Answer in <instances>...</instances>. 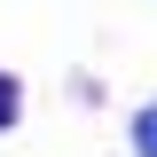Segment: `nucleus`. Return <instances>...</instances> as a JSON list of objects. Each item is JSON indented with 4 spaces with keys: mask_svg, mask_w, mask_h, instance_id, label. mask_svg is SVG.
Masks as SVG:
<instances>
[{
    "mask_svg": "<svg viewBox=\"0 0 157 157\" xmlns=\"http://www.w3.org/2000/svg\"><path fill=\"white\" fill-rule=\"evenodd\" d=\"M134 149H141V157H157V110H141V118H134Z\"/></svg>",
    "mask_w": 157,
    "mask_h": 157,
    "instance_id": "obj_1",
    "label": "nucleus"
},
{
    "mask_svg": "<svg viewBox=\"0 0 157 157\" xmlns=\"http://www.w3.org/2000/svg\"><path fill=\"white\" fill-rule=\"evenodd\" d=\"M0 126H16V78L0 71Z\"/></svg>",
    "mask_w": 157,
    "mask_h": 157,
    "instance_id": "obj_2",
    "label": "nucleus"
}]
</instances>
